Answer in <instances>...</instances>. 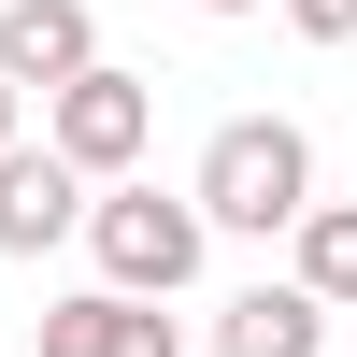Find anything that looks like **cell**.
<instances>
[{
  "label": "cell",
  "instance_id": "cell-4",
  "mask_svg": "<svg viewBox=\"0 0 357 357\" xmlns=\"http://www.w3.org/2000/svg\"><path fill=\"white\" fill-rule=\"evenodd\" d=\"M86 229V172L57 158V143H0V257H43V243H72Z\"/></svg>",
  "mask_w": 357,
  "mask_h": 357
},
{
  "label": "cell",
  "instance_id": "cell-7",
  "mask_svg": "<svg viewBox=\"0 0 357 357\" xmlns=\"http://www.w3.org/2000/svg\"><path fill=\"white\" fill-rule=\"evenodd\" d=\"M314 343H329V301L314 286H243L215 314V357H314Z\"/></svg>",
  "mask_w": 357,
  "mask_h": 357
},
{
  "label": "cell",
  "instance_id": "cell-2",
  "mask_svg": "<svg viewBox=\"0 0 357 357\" xmlns=\"http://www.w3.org/2000/svg\"><path fill=\"white\" fill-rule=\"evenodd\" d=\"M86 243H100V286H129V301H172V286H200V200H158L114 172L100 200H86Z\"/></svg>",
  "mask_w": 357,
  "mask_h": 357
},
{
  "label": "cell",
  "instance_id": "cell-5",
  "mask_svg": "<svg viewBox=\"0 0 357 357\" xmlns=\"http://www.w3.org/2000/svg\"><path fill=\"white\" fill-rule=\"evenodd\" d=\"M86 57H100V15H86V0H0V86H15V100L72 86Z\"/></svg>",
  "mask_w": 357,
  "mask_h": 357
},
{
  "label": "cell",
  "instance_id": "cell-1",
  "mask_svg": "<svg viewBox=\"0 0 357 357\" xmlns=\"http://www.w3.org/2000/svg\"><path fill=\"white\" fill-rule=\"evenodd\" d=\"M200 229H243V243H272L286 215H301L314 200V143L286 129V114H229L215 143H200Z\"/></svg>",
  "mask_w": 357,
  "mask_h": 357
},
{
  "label": "cell",
  "instance_id": "cell-9",
  "mask_svg": "<svg viewBox=\"0 0 357 357\" xmlns=\"http://www.w3.org/2000/svg\"><path fill=\"white\" fill-rule=\"evenodd\" d=\"M286 29L301 43H357V0H286Z\"/></svg>",
  "mask_w": 357,
  "mask_h": 357
},
{
  "label": "cell",
  "instance_id": "cell-8",
  "mask_svg": "<svg viewBox=\"0 0 357 357\" xmlns=\"http://www.w3.org/2000/svg\"><path fill=\"white\" fill-rule=\"evenodd\" d=\"M286 243H301V272H286V286H314L329 314H357V200H301Z\"/></svg>",
  "mask_w": 357,
  "mask_h": 357
},
{
  "label": "cell",
  "instance_id": "cell-6",
  "mask_svg": "<svg viewBox=\"0 0 357 357\" xmlns=\"http://www.w3.org/2000/svg\"><path fill=\"white\" fill-rule=\"evenodd\" d=\"M43 357H186V329L129 286H86V301H43Z\"/></svg>",
  "mask_w": 357,
  "mask_h": 357
},
{
  "label": "cell",
  "instance_id": "cell-3",
  "mask_svg": "<svg viewBox=\"0 0 357 357\" xmlns=\"http://www.w3.org/2000/svg\"><path fill=\"white\" fill-rule=\"evenodd\" d=\"M43 143L86 172V186H114V172H143V143H158V86L114 72V57H86L72 86H43Z\"/></svg>",
  "mask_w": 357,
  "mask_h": 357
},
{
  "label": "cell",
  "instance_id": "cell-11",
  "mask_svg": "<svg viewBox=\"0 0 357 357\" xmlns=\"http://www.w3.org/2000/svg\"><path fill=\"white\" fill-rule=\"evenodd\" d=\"M200 15H257V0H200Z\"/></svg>",
  "mask_w": 357,
  "mask_h": 357
},
{
  "label": "cell",
  "instance_id": "cell-10",
  "mask_svg": "<svg viewBox=\"0 0 357 357\" xmlns=\"http://www.w3.org/2000/svg\"><path fill=\"white\" fill-rule=\"evenodd\" d=\"M15 129H29V100H15V86H0V143H15Z\"/></svg>",
  "mask_w": 357,
  "mask_h": 357
}]
</instances>
